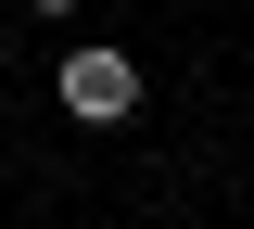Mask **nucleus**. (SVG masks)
I'll return each instance as SVG.
<instances>
[{
	"mask_svg": "<svg viewBox=\"0 0 254 229\" xmlns=\"http://www.w3.org/2000/svg\"><path fill=\"white\" fill-rule=\"evenodd\" d=\"M64 115H89V128L140 115V64L127 51H64Z\"/></svg>",
	"mask_w": 254,
	"mask_h": 229,
	"instance_id": "1",
	"label": "nucleus"
},
{
	"mask_svg": "<svg viewBox=\"0 0 254 229\" xmlns=\"http://www.w3.org/2000/svg\"><path fill=\"white\" fill-rule=\"evenodd\" d=\"M26 13H76V0H26Z\"/></svg>",
	"mask_w": 254,
	"mask_h": 229,
	"instance_id": "2",
	"label": "nucleus"
}]
</instances>
